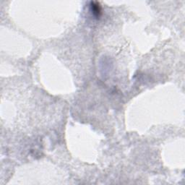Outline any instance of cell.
I'll use <instances>...</instances> for the list:
<instances>
[{"label":"cell","mask_w":185,"mask_h":185,"mask_svg":"<svg viewBox=\"0 0 185 185\" xmlns=\"http://www.w3.org/2000/svg\"><path fill=\"white\" fill-rule=\"evenodd\" d=\"M91 4H92V5H91V9H92L93 14H94L96 17H99V16H100V12H101L99 5H98L97 3H95V2H92Z\"/></svg>","instance_id":"obj_1"}]
</instances>
